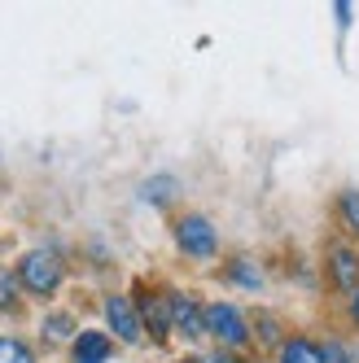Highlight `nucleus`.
Instances as JSON below:
<instances>
[{
  "mask_svg": "<svg viewBox=\"0 0 359 363\" xmlns=\"http://www.w3.org/2000/svg\"><path fill=\"white\" fill-rule=\"evenodd\" d=\"M18 280L27 284L31 294H53L62 284V258L53 250H31L18 267Z\"/></svg>",
  "mask_w": 359,
  "mask_h": 363,
  "instance_id": "nucleus-1",
  "label": "nucleus"
},
{
  "mask_svg": "<svg viewBox=\"0 0 359 363\" xmlns=\"http://www.w3.org/2000/svg\"><path fill=\"white\" fill-rule=\"evenodd\" d=\"M175 241L184 254H197V258H211L215 254V228L201 219V215H184L175 228Z\"/></svg>",
  "mask_w": 359,
  "mask_h": 363,
  "instance_id": "nucleus-2",
  "label": "nucleus"
},
{
  "mask_svg": "<svg viewBox=\"0 0 359 363\" xmlns=\"http://www.w3.org/2000/svg\"><path fill=\"white\" fill-rule=\"evenodd\" d=\"M206 328L219 337L223 346H241V342H245V320H241V311L228 306V302L206 306Z\"/></svg>",
  "mask_w": 359,
  "mask_h": 363,
  "instance_id": "nucleus-3",
  "label": "nucleus"
},
{
  "mask_svg": "<svg viewBox=\"0 0 359 363\" xmlns=\"http://www.w3.org/2000/svg\"><path fill=\"white\" fill-rule=\"evenodd\" d=\"M106 320H110V328L123 337V342H136V337H140V311L127 298H110L106 302Z\"/></svg>",
  "mask_w": 359,
  "mask_h": 363,
  "instance_id": "nucleus-4",
  "label": "nucleus"
},
{
  "mask_svg": "<svg viewBox=\"0 0 359 363\" xmlns=\"http://www.w3.org/2000/svg\"><path fill=\"white\" fill-rule=\"evenodd\" d=\"M171 320H175V328L184 333V337H197L201 328H206V311H201L193 298L175 294V298H171Z\"/></svg>",
  "mask_w": 359,
  "mask_h": 363,
  "instance_id": "nucleus-5",
  "label": "nucleus"
},
{
  "mask_svg": "<svg viewBox=\"0 0 359 363\" xmlns=\"http://www.w3.org/2000/svg\"><path fill=\"white\" fill-rule=\"evenodd\" d=\"M110 359V337L106 333H79L74 337V363H106Z\"/></svg>",
  "mask_w": 359,
  "mask_h": 363,
  "instance_id": "nucleus-6",
  "label": "nucleus"
},
{
  "mask_svg": "<svg viewBox=\"0 0 359 363\" xmlns=\"http://www.w3.org/2000/svg\"><path fill=\"white\" fill-rule=\"evenodd\" d=\"M333 280L342 284V289H350V284H359V258L350 250H333Z\"/></svg>",
  "mask_w": 359,
  "mask_h": 363,
  "instance_id": "nucleus-7",
  "label": "nucleus"
},
{
  "mask_svg": "<svg viewBox=\"0 0 359 363\" xmlns=\"http://www.w3.org/2000/svg\"><path fill=\"white\" fill-rule=\"evenodd\" d=\"M145 324L153 328V337H167V328H171V302H162V298H145Z\"/></svg>",
  "mask_w": 359,
  "mask_h": 363,
  "instance_id": "nucleus-8",
  "label": "nucleus"
},
{
  "mask_svg": "<svg viewBox=\"0 0 359 363\" xmlns=\"http://www.w3.org/2000/svg\"><path fill=\"white\" fill-rule=\"evenodd\" d=\"M280 363H328V359H324L320 346H311V342H302V337H298V342L280 346Z\"/></svg>",
  "mask_w": 359,
  "mask_h": 363,
  "instance_id": "nucleus-9",
  "label": "nucleus"
},
{
  "mask_svg": "<svg viewBox=\"0 0 359 363\" xmlns=\"http://www.w3.org/2000/svg\"><path fill=\"white\" fill-rule=\"evenodd\" d=\"M0 363H35V359H31V350L22 346V342H13V337H0Z\"/></svg>",
  "mask_w": 359,
  "mask_h": 363,
  "instance_id": "nucleus-10",
  "label": "nucleus"
},
{
  "mask_svg": "<svg viewBox=\"0 0 359 363\" xmlns=\"http://www.w3.org/2000/svg\"><path fill=\"white\" fill-rule=\"evenodd\" d=\"M18 302V284H13V272L0 267V311H9Z\"/></svg>",
  "mask_w": 359,
  "mask_h": 363,
  "instance_id": "nucleus-11",
  "label": "nucleus"
},
{
  "mask_svg": "<svg viewBox=\"0 0 359 363\" xmlns=\"http://www.w3.org/2000/svg\"><path fill=\"white\" fill-rule=\"evenodd\" d=\"M342 211H346V223L359 232V193H342Z\"/></svg>",
  "mask_w": 359,
  "mask_h": 363,
  "instance_id": "nucleus-12",
  "label": "nucleus"
},
{
  "mask_svg": "<svg viewBox=\"0 0 359 363\" xmlns=\"http://www.w3.org/2000/svg\"><path fill=\"white\" fill-rule=\"evenodd\" d=\"M44 333H48V337H66V333H70V315H48Z\"/></svg>",
  "mask_w": 359,
  "mask_h": 363,
  "instance_id": "nucleus-13",
  "label": "nucleus"
},
{
  "mask_svg": "<svg viewBox=\"0 0 359 363\" xmlns=\"http://www.w3.org/2000/svg\"><path fill=\"white\" fill-rule=\"evenodd\" d=\"M233 272H237V276H241V280H245V289H259V272H254V267H250V263H237V267H233Z\"/></svg>",
  "mask_w": 359,
  "mask_h": 363,
  "instance_id": "nucleus-14",
  "label": "nucleus"
},
{
  "mask_svg": "<svg viewBox=\"0 0 359 363\" xmlns=\"http://www.w3.org/2000/svg\"><path fill=\"white\" fill-rule=\"evenodd\" d=\"M324 359H328V363H350V359H346V346H342V342H328V346H324Z\"/></svg>",
  "mask_w": 359,
  "mask_h": 363,
  "instance_id": "nucleus-15",
  "label": "nucleus"
},
{
  "mask_svg": "<svg viewBox=\"0 0 359 363\" xmlns=\"http://www.w3.org/2000/svg\"><path fill=\"white\" fill-rule=\"evenodd\" d=\"M197 363H241V359H233V354H201Z\"/></svg>",
  "mask_w": 359,
  "mask_h": 363,
  "instance_id": "nucleus-16",
  "label": "nucleus"
},
{
  "mask_svg": "<svg viewBox=\"0 0 359 363\" xmlns=\"http://www.w3.org/2000/svg\"><path fill=\"white\" fill-rule=\"evenodd\" d=\"M350 315L359 320V289H355V298H350Z\"/></svg>",
  "mask_w": 359,
  "mask_h": 363,
  "instance_id": "nucleus-17",
  "label": "nucleus"
}]
</instances>
